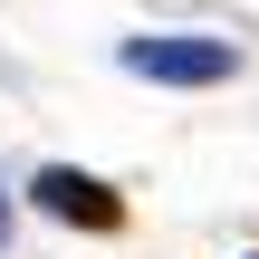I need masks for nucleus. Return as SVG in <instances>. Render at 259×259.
Wrapping results in <instances>:
<instances>
[{
	"mask_svg": "<svg viewBox=\"0 0 259 259\" xmlns=\"http://www.w3.org/2000/svg\"><path fill=\"white\" fill-rule=\"evenodd\" d=\"M115 58H125L135 77H154V87H221V77H240V48H231V38H192V29L125 38Z\"/></svg>",
	"mask_w": 259,
	"mask_h": 259,
	"instance_id": "f257e3e1",
	"label": "nucleus"
},
{
	"mask_svg": "<svg viewBox=\"0 0 259 259\" xmlns=\"http://www.w3.org/2000/svg\"><path fill=\"white\" fill-rule=\"evenodd\" d=\"M0 240H10V192H0Z\"/></svg>",
	"mask_w": 259,
	"mask_h": 259,
	"instance_id": "7ed1b4c3",
	"label": "nucleus"
},
{
	"mask_svg": "<svg viewBox=\"0 0 259 259\" xmlns=\"http://www.w3.org/2000/svg\"><path fill=\"white\" fill-rule=\"evenodd\" d=\"M38 211H58V221H77V231H115L125 221V202L96 183V173H77V163H38Z\"/></svg>",
	"mask_w": 259,
	"mask_h": 259,
	"instance_id": "f03ea898",
	"label": "nucleus"
}]
</instances>
